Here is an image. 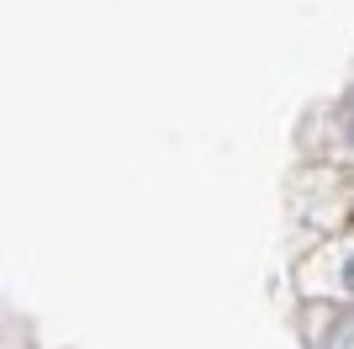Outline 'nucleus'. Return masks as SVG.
<instances>
[{
	"instance_id": "nucleus-1",
	"label": "nucleus",
	"mask_w": 354,
	"mask_h": 349,
	"mask_svg": "<svg viewBox=\"0 0 354 349\" xmlns=\"http://www.w3.org/2000/svg\"><path fill=\"white\" fill-rule=\"evenodd\" d=\"M349 138H354V111H349Z\"/></svg>"
}]
</instances>
